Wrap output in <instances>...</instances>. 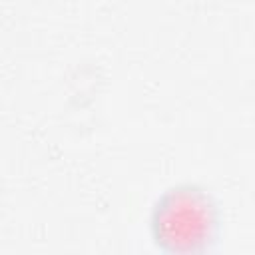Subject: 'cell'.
Here are the masks:
<instances>
[{
    "mask_svg": "<svg viewBox=\"0 0 255 255\" xmlns=\"http://www.w3.org/2000/svg\"><path fill=\"white\" fill-rule=\"evenodd\" d=\"M211 199L197 185L165 191L153 209L155 235L161 239H197L211 223Z\"/></svg>",
    "mask_w": 255,
    "mask_h": 255,
    "instance_id": "obj_1",
    "label": "cell"
}]
</instances>
